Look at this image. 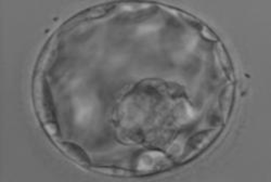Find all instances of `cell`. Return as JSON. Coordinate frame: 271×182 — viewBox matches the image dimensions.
<instances>
[{
	"mask_svg": "<svg viewBox=\"0 0 271 182\" xmlns=\"http://www.w3.org/2000/svg\"><path fill=\"white\" fill-rule=\"evenodd\" d=\"M172 164L169 159L162 152H145L141 154L137 161V170L139 171H155L162 170L171 167Z\"/></svg>",
	"mask_w": 271,
	"mask_h": 182,
	"instance_id": "obj_1",
	"label": "cell"
},
{
	"mask_svg": "<svg viewBox=\"0 0 271 182\" xmlns=\"http://www.w3.org/2000/svg\"><path fill=\"white\" fill-rule=\"evenodd\" d=\"M62 150L65 152L68 156L74 158L75 161L80 162L81 164H87V156L75 144L72 143H66L62 145Z\"/></svg>",
	"mask_w": 271,
	"mask_h": 182,
	"instance_id": "obj_2",
	"label": "cell"
},
{
	"mask_svg": "<svg viewBox=\"0 0 271 182\" xmlns=\"http://www.w3.org/2000/svg\"><path fill=\"white\" fill-rule=\"evenodd\" d=\"M203 34L206 36V37L213 38V40H215V35H214L210 30H206V29H205V30H203Z\"/></svg>",
	"mask_w": 271,
	"mask_h": 182,
	"instance_id": "obj_3",
	"label": "cell"
}]
</instances>
